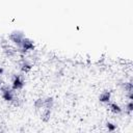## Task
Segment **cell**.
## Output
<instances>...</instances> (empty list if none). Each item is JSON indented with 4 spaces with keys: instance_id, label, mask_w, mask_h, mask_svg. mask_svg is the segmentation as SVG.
<instances>
[{
    "instance_id": "cell-1",
    "label": "cell",
    "mask_w": 133,
    "mask_h": 133,
    "mask_svg": "<svg viewBox=\"0 0 133 133\" xmlns=\"http://www.w3.org/2000/svg\"><path fill=\"white\" fill-rule=\"evenodd\" d=\"M2 97L5 101H12L15 99V95H14V91L8 88L7 86L3 87L2 88Z\"/></svg>"
},
{
    "instance_id": "cell-2",
    "label": "cell",
    "mask_w": 133,
    "mask_h": 133,
    "mask_svg": "<svg viewBox=\"0 0 133 133\" xmlns=\"http://www.w3.org/2000/svg\"><path fill=\"white\" fill-rule=\"evenodd\" d=\"M24 85V81L22 79L21 76H15L14 77V80H12V87L14 89H20L22 88Z\"/></svg>"
},
{
    "instance_id": "cell-3",
    "label": "cell",
    "mask_w": 133,
    "mask_h": 133,
    "mask_svg": "<svg viewBox=\"0 0 133 133\" xmlns=\"http://www.w3.org/2000/svg\"><path fill=\"white\" fill-rule=\"evenodd\" d=\"M10 39H11L12 42L17 43V44H22V41L24 39V35H23V33H21V32L15 31V32H12V33L10 34Z\"/></svg>"
},
{
    "instance_id": "cell-4",
    "label": "cell",
    "mask_w": 133,
    "mask_h": 133,
    "mask_svg": "<svg viewBox=\"0 0 133 133\" xmlns=\"http://www.w3.org/2000/svg\"><path fill=\"white\" fill-rule=\"evenodd\" d=\"M21 45L23 46V49H25V50H31V49H33V43L30 39H27L25 37L22 41V44Z\"/></svg>"
},
{
    "instance_id": "cell-5",
    "label": "cell",
    "mask_w": 133,
    "mask_h": 133,
    "mask_svg": "<svg viewBox=\"0 0 133 133\" xmlns=\"http://www.w3.org/2000/svg\"><path fill=\"white\" fill-rule=\"evenodd\" d=\"M99 100H100L101 102H109V100H110V92H109V91H104V92H102V94L100 95V97H99Z\"/></svg>"
},
{
    "instance_id": "cell-6",
    "label": "cell",
    "mask_w": 133,
    "mask_h": 133,
    "mask_svg": "<svg viewBox=\"0 0 133 133\" xmlns=\"http://www.w3.org/2000/svg\"><path fill=\"white\" fill-rule=\"evenodd\" d=\"M109 107H110L111 111H112V112H114V113H119V112L122 111L121 107H119V106H118L116 103H110Z\"/></svg>"
},
{
    "instance_id": "cell-7",
    "label": "cell",
    "mask_w": 133,
    "mask_h": 133,
    "mask_svg": "<svg viewBox=\"0 0 133 133\" xmlns=\"http://www.w3.org/2000/svg\"><path fill=\"white\" fill-rule=\"evenodd\" d=\"M50 114H51L50 109H49V108H46V110H45V111H44V113H43L42 118H43L44 121H48V119H49V117H50Z\"/></svg>"
},
{
    "instance_id": "cell-8",
    "label": "cell",
    "mask_w": 133,
    "mask_h": 133,
    "mask_svg": "<svg viewBox=\"0 0 133 133\" xmlns=\"http://www.w3.org/2000/svg\"><path fill=\"white\" fill-rule=\"evenodd\" d=\"M30 69H31V64H30L29 62H27V61H24V62L22 63V70H23V71H25V72H28Z\"/></svg>"
},
{
    "instance_id": "cell-9",
    "label": "cell",
    "mask_w": 133,
    "mask_h": 133,
    "mask_svg": "<svg viewBox=\"0 0 133 133\" xmlns=\"http://www.w3.org/2000/svg\"><path fill=\"white\" fill-rule=\"evenodd\" d=\"M44 105V100L43 99H38L36 102H35V106L36 107H42Z\"/></svg>"
},
{
    "instance_id": "cell-10",
    "label": "cell",
    "mask_w": 133,
    "mask_h": 133,
    "mask_svg": "<svg viewBox=\"0 0 133 133\" xmlns=\"http://www.w3.org/2000/svg\"><path fill=\"white\" fill-rule=\"evenodd\" d=\"M106 125H107V128H108L109 131H113V130H115V128H116V127H115L113 124H111V123H107Z\"/></svg>"
},
{
    "instance_id": "cell-11",
    "label": "cell",
    "mask_w": 133,
    "mask_h": 133,
    "mask_svg": "<svg viewBox=\"0 0 133 133\" xmlns=\"http://www.w3.org/2000/svg\"><path fill=\"white\" fill-rule=\"evenodd\" d=\"M127 110H128V112H131V111L133 110V104H132V102H129V103H128V105H127Z\"/></svg>"
},
{
    "instance_id": "cell-12",
    "label": "cell",
    "mask_w": 133,
    "mask_h": 133,
    "mask_svg": "<svg viewBox=\"0 0 133 133\" xmlns=\"http://www.w3.org/2000/svg\"><path fill=\"white\" fill-rule=\"evenodd\" d=\"M3 73V69L2 68H0V74H2Z\"/></svg>"
}]
</instances>
